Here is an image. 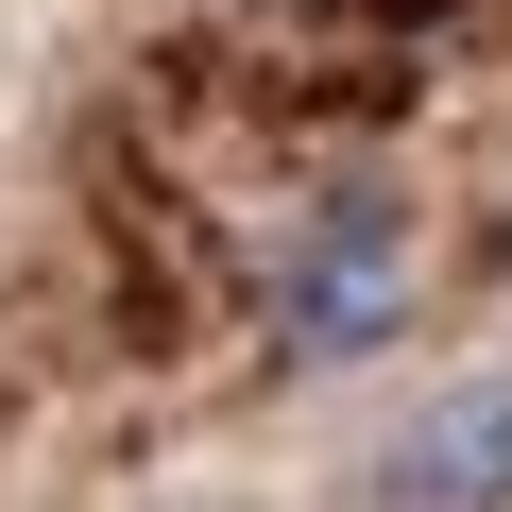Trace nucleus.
Listing matches in <instances>:
<instances>
[{
    "instance_id": "f257e3e1",
    "label": "nucleus",
    "mask_w": 512,
    "mask_h": 512,
    "mask_svg": "<svg viewBox=\"0 0 512 512\" xmlns=\"http://www.w3.org/2000/svg\"><path fill=\"white\" fill-rule=\"evenodd\" d=\"M274 359H308V376H342V359H376V342H410V308H427V222H410V188H308V222L274 239Z\"/></svg>"
},
{
    "instance_id": "f03ea898",
    "label": "nucleus",
    "mask_w": 512,
    "mask_h": 512,
    "mask_svg": "<svg viewBox=\"0 0 512 512\" xmlns=\"http://www.w3.org/2000/svg\"><path fill=\"white\" fill-rule=\"evenodd\" d=\"M359 512H512V376H461V393H427V410L376 444Z\"/></svg>"
}]
</instances>
